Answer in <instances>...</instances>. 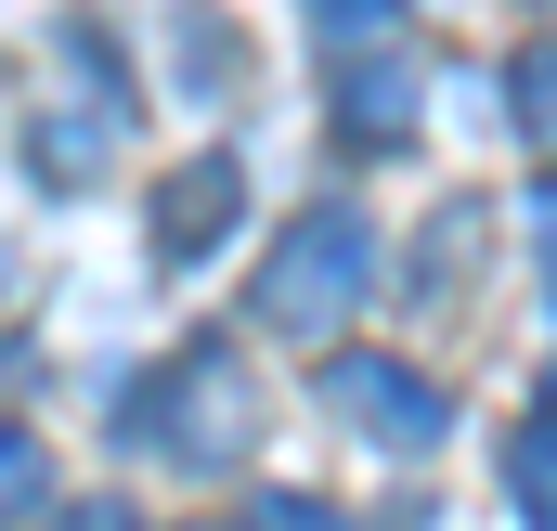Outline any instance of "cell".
Wrapping results in <instances>:
<instances>
[{
    "instance_id": "cell-11",
    "label": "cell",
    "mask_w": 557,
    "mask_h": 531,
    "mask_svg": "<svg viewBox=\"0 0 557 531\" xmlns=\"http://www.w3.org/2000/svg\"><path fill=\"white\" fill-rule=\"evenodd\" d=\"M519 131L557 143V39H532V52H519Z\"/></svg>"
},
{
    "instance_id": "cell-13",
    "label": "cell",
    "mask_w": 557,
    "mask_h": 531,
    "mask_svg": "<svg viewBox=\"0 0 557 531\" xmlns=\"http://www.w3.org/2000/svg\"><path fill=\"white\" fill-rule=\"evenodd\" d=\"M324 13V39H376V26H403V0H311Z\"/></svg>"
},
{
    "instance_id": "cell-10",
    "label": "cell",
    "mask_w": 557,
    "mask_h": 531,
    "mask_svg": "<svg viewBox=\"0 0 557 531\" xmlns=\"http://www.w3.org/2000/svg\"><path fill=\"white\" fill-rule=\"evenodd\" d=\"M416 247H428V260H416V285H428V298H441V285H467V247H480V208H467V195H454V208H441V221H428Z\"/></svg>"
},
{
    "instance_id": "cell-9",
    "label": "cell",
    "mask_w": 557,
    "mask_h": 531,
    "mask_svg": "<svg viewBox=\"0 0 557 531\" xmlns=\"http://www.w3.org/2000/svg\"><path fill=\"white\" fill-rule=\"evenodd\" d=\"M26 506H52V454H39V428L0 415V519H26Z\"/></svg>"
},
{
    "instance_id": "cell-5",
    "label": "cell",
    "mask_w": 557,
    "mask_h": 531,
    "mask_svg": "<svg viewBox=\"0 0 557 531\" xmlns=\"http://www.w3.org/2000/svg\"><path fill=\"white\" fill-rule=\"evenodd\" d=\"M324 104H337V143L350 156H403L416 143V52L376 26V39H337V65H324Z\"/></svg>"
},
{
    "instance_id": "cell-2",
    "label": "cell",
    "mask_w": 557,
    "mask_h": 531,
    "mask_svg": "<svg viewBox=\"0 0 557 531\" xmlns=\"http://www.w3.org/2000/svg\"><path fill=\"white\" fill-rule=\"evenodd\" d=\"M117 131H131V65L104 52V26H52V104L26 118L39 169L78 195V182H104V143Z\"/></svg>"
},
{
    "instance_id": "cell-7",
    "label": "cell",
    "mask_w": 557,
    "mask_h": 531,
    "mask_svg": "<svg viewBox=\"0 0 557 531\" xmlns=\"http://www.w3.org/2000/svg\"><path fill=\"white\" fill-rule=\"evenodd\" d=\"M506 493H519V519H532V531H557V428H545V415L506 441Z\"/></svg>"
},
{
    "instance_id": "cell-16",
    "label": "cell",
    "mask_w": 557,
    "mask_h": 531,
    "mask_svg": "<svg viewBox=\"0 0 557 531\" xmlns=\"http://www.w3.org/2000/svg\"><path fill=\"white\" fill-rule=\"evenodd\" d=\"M195 531H234V519H195Z\"/></svg>"
},
{
    "instance_id": "cell-3",
    "label": "cell",
    "mask_w": 557,
    "mask_h": 531,
    "mask_svg": "<svg viewBox=\"0 0 557 531\" xmlns=\"http://www.w3.org/2000/svg\"><path fill=\"white\" fill-rule=\"evenodd\" d=\"M143 428H156V454H169V467H234V441L260 428V390H247L234 337H195V350L143 390Z\"/></svg>"
},
{
    "instance_id": "cell-12",
    "label": "cell",
    "mask_w": 557,
    "mask_h": 531,
    "mask_svg": "<svg viewBox=\"0 0 557 531\" xmlns=\"http://www.w3.org/2000/svg\"><path fill=\"white\" fill-rule=\"evenodd\" d=\"M247 531H350V519H337L324 493H260V506H247Z\"/></svg>"
},
{
    "instance_id": "cell-6",
    "label": "cell",
    "mask_w": 557,
    "mask_h": 531,
    "mask_svg": "<svg viewBox=\"0 0 557 531\" xmlns=\"http://www.w3.org/2000/svg\"><path fill=\"white\" fill-rule=\"evenodd\" d=\"M234 221H247V169L208 143V156H182L169 182H156V260L169 272H195L208 247H234Z\"/></svg>"
},
{
    "instance_id": "cell-4",
    "label": "cell",
    "mask_w": 557,
    "mask_h": 531,
    "mask_svg": "<svg viewBox=\"0 0 557 531\" xmlns=\"http://www.w3.org/2000/svg\"><path fill=\"white\" fill-rule=\"evenodd\" d=\"M324 415L363 441V454H441L454 441V402H441V376H416L403 350H324Z\"/></svg>"
},
{
    "instance_id": "cell-8",
    "label": "cell",
    "mask_w": 557,
    "mask_h": 531,
    "mask_svg": "<svg viewBox=\"0 0 557 531\" xmlns=\"http://www.w3.org/2000/svg\"><path fill=\"white\" fill-rule=\"evenodd\" d=\"M169 39H182V91H195V104H221V78H247V52H221L208 13H169Z\"/></svg>"
},
{
    "instance_id": "cell-15",
    "label": "cell",
    "mask_w": 557,
    "mask_h": 531,
    "mask_svg": "<svg viewBox=\"0 0 557 531\" xmlns=\"http://www.w3.org/2000/svg\"><path fill=\"white\" fill-rule=\"evenodd\" d=\"M13 363H26V350H13V337H0V376H13Z\"/></svg>"
},
{
    "instance_id": "cell-14",
    "label": "cell",
    "mask_w": 557,
    "mask_h": 531,
    "mask_svg": "<svg viewBox=\"0 0 557 531\" xmlns=\"http://www.w3.org/2000/svg\"><path fill=\"white\" fill-rule=\"evenodd\" d=\"M65 531H143V519H131V493H91V506H65Z\"/></svg>"
},
{
    "instance_id": "cell-1",
    "label": "cell",
    "mask_w": 557,
    "mask_h": 531,
    "mask_svg": "<svg viewBox=\"0 0 557 531\" xmlns=\"http://www.w3.org/2000/svg\"><path fill=\"white\" fill-rule=\"evenodd\" d=\"M376 298V221L363 208H311L285 221V247L260 260V324L298 350H337V324Z\"/></svg>"
}]
</instances>
